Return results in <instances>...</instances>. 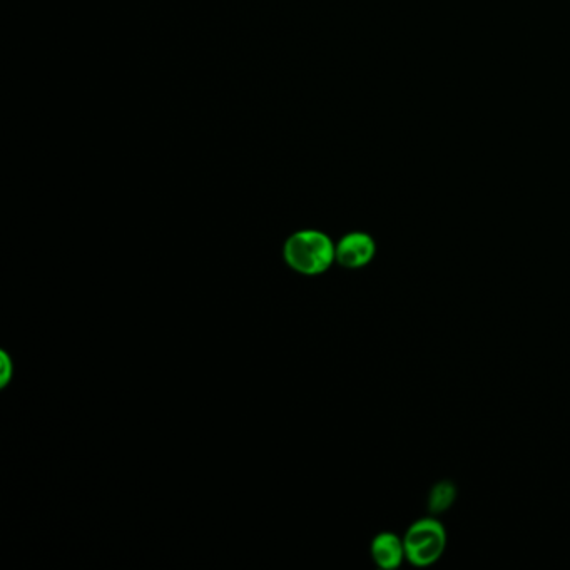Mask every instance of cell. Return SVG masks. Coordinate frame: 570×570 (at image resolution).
<instances>
[{
	"label": "cell",
	"instance_id": "2",
	"mask_svg": "<svg viewBox=\"0 0 570 570\" xmlns=\"http://www.w3.org/2000/svg\"><path fill=\"white\" fill-rule=\"evenodd\" d=\"M407 560L415 567L435 564L447 549V530L433 517L420 519L410 525L403 537Z\"/></svg>",
	"mask_w": 570,
	"mask_h": 570
},
{
	"label": "cell",
	"instance_id": "1",
	"mask_svg": "<svg viewBox=\"0 0 570 570\" xmlns=\"http://www.w3.org/2000/svg\"><path fill=\"white\" fill-rule=\"evenodd\" d=\"M286 265L305 276L323 275L336 263V245L323 231H296L283 248Z\"/></svg>",
	"mask_w": 570,
	"mask_h": 570
},
{
	"label": "cell",
	"instance_id": "6",
	"mask_svg": "<svg viewBox=\"0 0 570 570\" xmlns=\"http://www.w3.org/2000/svg\"><path fill=\"white\" fill-rule=\"evenodd\" d=\"M12 362L7 353H2V387H6L11 382L12 377Z\"/></svg>",
	"mask_w": 570,
	"mask_h": 570
},
{
	"label": "cell",
	"instance_id": "4",
	"mask_svg": "<svg viewBox=\"0 0 570 570\" xmlns=\"http://www.w3.org/2000/svg\"><path fill=\"white\" fill-rule=\"evenodd\" d=\"M372 557L383 570H395L407 559L403 539L392 532L378 534L372 542Z\"/></svg>",
	"mask_w": 570,
	"mask_h": 570
},
{
	"label": "cell",
	"instance_id": "5",
	"mask_svg": "<svg viewBox=\"0 0 570 570\" xmlns=\"http://www.w3.org/2000/svg\"><path fill=\"white\" fill-rule=\"evenodd\" d=\"M457 495V490L450 482H440L435 485L430 494V510L433 514H440L443 510H447L453 504Z\"/></svg>",
	"mask_w": 570,
	"mask_h": 570
},
{
	"label": "cell",
	"instance_id": "3",
	"mask_svg": "<svg viewBox=\"0 0 570 570\" xmlns=\"http://www.w3.org/2000/svg\"><path fill=\"white\" fill-rule=\"evenodd\" d=\"M377 255V243L363 231H353L336 243V263L348 270H360L372 263Z\"/></svg>",
	"mask_w": 570,
	"mask_h": 570
}]
</instances>
